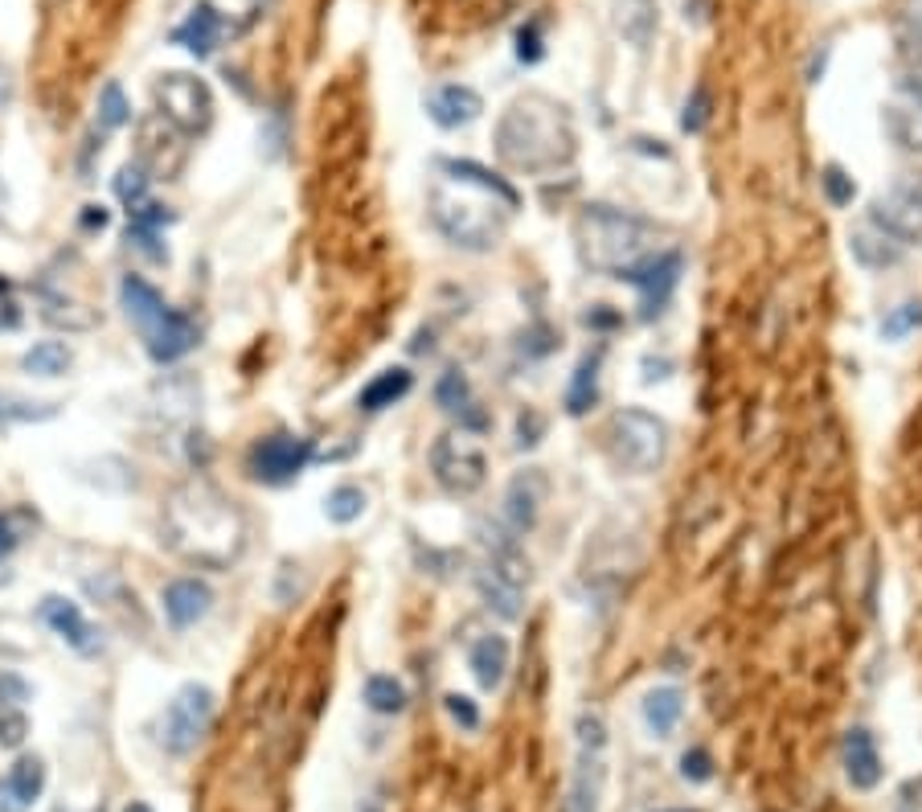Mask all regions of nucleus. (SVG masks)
Segmentation results:
<instances>
[{"mask_svg": "<svg viewBox=\"0 0 922 812\" xmlns=\"http://www.w3.org/2000/svg\"><path fill=\"white\" fill-rule=\"evenodd\" d=\"M4 210H9V189H4V181H0V218H4Z\"/></svg>", "mask_w": 922, "mask_h": 812, "instance_id": "obj_48", "label": "nucleus"}, {"mask_svg": "<svg viewBox=\"0 0 922 812\" xmlns=\"http://www.w3.org/2000/svg\"><path fill=\"white\" fill-rule=\"evenodd\" d=\"M681 714H685V697H681L676 685H660V690H652V694L644 697V723H648V730L660 735V739L676 730Z\"/></svg>", "mask_w": 922, "mask_h": 812, "instance_id": "obj_25", "label": "nucleus"}, {"mask_svg": "<svg viewBox=\"0 0 922 812\" xmlns=\"http://www.w3.org/2000/svg\"><path fill=\"white\" fill-rule=\"evenodd\" d=\"M845 776H849V784H853L857 792H873L877 784H882V755H877V743H873V735L865 727H853L849 735H845Z\"/></svg>", "mask_w": 922, "mask_h": 812, "instance_id": "obj_21", "label": "nucleus"}, {"mask_svg": "<svg viewBox=\"0 0 922 812\" xmlns=\"http://www.w3.org/2000/svg\"><path fill=\"white\" fill-rule=\"evenodd\" d=\"M611 25L627 46L644 50L656 34V0H611Z\"/></svg>", "mask_w": 922, "mask_h": 812, "instance_id": "obj_22", "label": "nucleus"}, {"mask_svg": "<svg viewBox=\"0 0 922 812\" xmlns=\"http://www.w3.org/2000/svg\"><path fill=\"white\" fill-rule=\"evenodd\" d=\"M160 604H165V616L172 628H193L197 620L209 616L214 592H209L205 578H172L165 587V595H160Z\"/></svg>", "mask_w": 922, "mask_h": 812, "instance_id": "obj_19", "label": "nucleus"}, {"mask_svg": "<svg viewBox=\"0 0 922 812\" xmlns=\"http://www.w3.org/2000/svg\"><path fill=\"white\" fill-rule=\"evenodd\" d=\"M882 123H886L889 140L906 148V153H922V83L919 79H902L894 83L882 107Z\"/></svg>", "mask_w": 922, "mask_h": 812, "instance_id": "obj_13", "label": "nucleus"}, {"mask_svg": "<svg viewBox=\"0 0 922 812\" xmlns=\"http://www.w3.org/2000/svg\"><path fill=\"white\" fill-rule=\"evenodd\" d=\"M427 116L435 119L443 132H455V128H468L484 116V99H480V91H471L464 83H443L431 91Z\"/></svg>", "mask_w": 922, "mask_h": 812, "instance_id": "obj_18", "label": "nucleus"}, {"mask_svg": "<svg viewBox=\"0 0 922 812\" xmlns=\"http://www.w3.org/2000/svg\"><path fill=\"white\" fill-rule=\"evenodd\" d=\"M37 611H41V620L50 624L53 636H62V641H67L74 653L95 657V653L103 648L99 632L91 628V620L83 616V608H79V604H70V599H62V595H46Z\"/></svg>", "mask_w": 922, "mask_h": 812, "instance_id": "obj_15", "label": "nucleus"}, {"mask_svg": "<svg viewBox=\"0 0 922 812\" xmlns=\"http://www.w3.org/2000/svg\"><path fill=\"white\" fill-rule=\"evenodd\" d=\"M492 144H496L504 169L529 172V177L571 169L578 156V132H574L566 103L541 95V91H525L504 107Z\"/></svg>", "mask_w": 922, "mask_h": 812, "instance_id": "obj_2", "label": "nucleus"}, {"mask_svg": "<svg viewBox=\"0 0 922 812\" xmlns=\"http://www.w3.org/2000/svg\"><path fill=\"white\" fill-rule=\"evenodd\" d=\"M415 390V373L403 370V366H394V370H382L369 386H361V394H357V406L361 410H386V406L403 403L406 394Z\"/></svg>", "mask_w": 922, "mask_h": 812, "instance_id": "obj_24", "label": "nucleus"}, {"mask_svg": "<svg viewBox=\"0 0 922 812\" xmlns=\"http://www.w3.org/2000/svg\"><path fill=\"white\" fill-rule=\"evenodd\" d=\"M443 181L431 189V218L464 251H488L504 238L508 218L520 210V193L504 177L476 160H435Z\"/></svg>", "mask_w": 922, "mask_h": 812, "instance_id": "obj_1", "label": "nucleus"}, {"mask_svg": "<svg viewBox=\"0 0 922 812\" xmlns=\"http://www.w3.org/2000/svg\"><path fill=\"white\" fill-rule=\"evenodd\" d=\"M849 251H853V259L861 263V267L882 271V267L902 263L906 247L894 235H886V230H882V226H877L873 218H865V222H857L853 230H849Z\"/></svg>", "mask_w": 922, "mask_h": 812, "instance_id": "obj_20", "label": "nucleus"}, {"mask_svg": "<svg viewBox=\"0 0 922 812\" xmlns=\"http://www.w3.org/2000/svg\"><path fill=\"white\" fill-rule=\"evenodd\" d=\"M681 267H685L681 251H656V254H648L644 263H636L623 279L644 291V308H648V317H652V312H660L664 300L672 296L676 279H681Z\"/></svg>", "mask_w": 922, "mask_h": 812, "instance_id": "obj_14", "label": "nucleus"}, {"mask_svg": "<svg viewBox=\"0 0 922 812\" xmlns=\"http://www.w3.org/2000/svg\"><path fill=\"white\" fill-rule=\"evenodd\" d=\"M148 181L152 177L140 160H132V165H123V169L116 172V193H119V202L128 205V214L148 202Z\"/></svg>", "mask_w": 922, "mask_h": 812, "instance_id": "obj_31", "label": "nucleus"}, {"mask_svg": "<svg viewBox=\"0 0 922 812\" xmlns=\"http://www.w3.org/2000/svg\"><path fill=\"white\" fill-rule=\"evenodd\" d=\"M168 529H172V541L197 562H226L242 541L238 513L205 485H193L172 501Z\"/></svg>", "mask_w": 922, "mask_h": 812, "instance_id": "obj_4", "label": "nucleus"}, {"mask_svg": "<svg viewBox=\"0 0 922 812\" xmlns=\"http://www.w3.org/2000/svg\"><path fill=\"white\" fill-rule=\"evenodd\" d=\"M99 128L103 132H116V128H123L128 119H132V103H128V95H123V86L119 83H107L99 91Z\"/></svg>", "mask_w": 922, "mask_h": 812, "instance_id": "obj_33", "label": "nucleus"}, {"mask_svg": "<svg viewBox=\"0 0 922 812\" xmlns=\"http://www.w3.org/2000/svg\"><path fill=\"white\" fill-rule=\"evenodd\" d=\"M870 218L877 222L886 235L898 238L902 247L922 242V172L902 177V181L889 189V193L873 198Z\"/></svg>", "mask_w": 922, "mask_h": 812, "instance_id": "obj_11", "label": "nucleus"}, {"mask_svg": "<svg viewBox=\"0 0 922 812\" xmlns=\"http://www.w3.org/2000/svg\"><path fill=\"white\" fill-rule=\"evenodd\" d=\"M361 513H366V492L357 489V485H340V489H333L324 497V517L333 525H352Z\"/></svg>", "mask_w": 922, "mask_h": 812, "instance_id": "obj_30", "label": "nucleus"}, {"mask_svg": "<svg viewBox=\"0 0 922 812\" xmlns=\"http://www.w3.org/2000/svg\"><path fill=\"white\" fill-rule=\"evenodd\" d=\"M34 697V685L25 681L21 673H13V669H0V706H25Z\"/></svg>", "mask_w": 922, "mask_h": 812, "instance_id": "obj_38", "label": "nucleus"}, {"mask_svg": "<svg viewBox=\"0 0 922 812\" xmlns=\"http://www.w3.org/2000/svg\"><path fill=\"white\" fill-rule=\"evenodd\" d=\"M546 497H550V476L541 473V468H525V473H517L513 480H508V492H504V513H508V522H513L517 534L534 529L537 513H541V505H546Z\"/></svg>", "mask_w": 922, "mask_h": 812, "instance_id": "obj_17", "label": "nucleus"}, {"mask_svg": "<svg viewBox=\"0 0 922 812\" xmlns=\"http://www.w3.org/2000/svg\"><path fill=\"white\" fill-rule=\"evenodd\" d=\"M70 361H74V354H70L67 341H37L34 349H25V357H21V370L34 373V378H58V373L70 370Z\"/></svg>", "mask_w": 922, "mask_h": 812, "instance_id": "obj_27", "label": "nucleus"}, {"mask_svg": "<svg viewBox=\"0 0 922 812\" xmlns=\"http://www.w3.org/2000/svg\"><path fill=\"white\" fill-rule=\"evenodd\" d=\"M664 812H685V809H664Z\"/></svg>", "mask_w": 922, "mask_h": 812, "instance_id": "obj_51", "label": "nucleus"}, {"mask_svg": "<svg viewBox=\"0 0 922 812\" xmlns=\"http://www.w3.org/2000/svg\"><path fill=\"white\" fill-rule=\"evenodd\" d=\"M431 468H435V480L452 492V497H471L476 489H484V480H488L484 447L471 440L468 431H447V435H439L435 447H431Z\"/></svg>", "mask_w": 922, "mask_h": 812, "instance_id": "obj_10", "label": "nucleus"}, {"mask_svg": "<svg viewBox=\"0 0 922 812\" xmlns=\"http://www.w3.org/2000/svg\"><path fill=\"white\" fill-rule=\"evenodd\" d=\"M312 456H316L312 440L279 431V435H267V440L254 443L247 468H251V476L254 480H263V485H287V480H296V476L308 468V459Z\"/></svg>", "mask_w": 922, "mask_h": 812, "instance_id": "obj_12", "label": "nucleus"}, {"mask_svg": "<svg viewBox=\"0 0 922 812\" xmlns=\"http://www.w3.org/2000/svg\"><path fill=\"white\" fill-rule=\"evenodd\" d=\"M574 251L583 259V267L623 279L636 263L656 254V230L627 210L590 202L574 218Z\"/></svg>", "mask_w": 922, "mask_h": 812, "instance_id": "obj_3", "label": "nucleus"}, {"mask_svg": "<svg viewBox=\"0 0 922 812\" xmlns=\"http://www.w3.org/2000/svg\"><path fill=\"white\" fill-rule=\"evenodd\" d=\"M517 58L520 62H537L541 58V29H537V21L517 34Z\"/></svg>", "mask_w": 922, "mask_h": 812, "instance_id": "obj_44", "label": "nucleus"}, {"mask_svg": "<svg viewBox=\"0 0 922 812\" xmlns=\"http://www.w3.org/2000/svg\"><path fill=\"white\" fill-rule=\"evenodd\" d=\"M9 792H13L17 804L41 800V792H46V763L37 760V755H21L13 763V772H9Z\"/></svg>", "mask_w": 922, "mask_h": 812, "instance_id": "obj_28", "label": "nucleus"}, {"mask_svg": "<svg viewBox=\"0 0 922 812\" xmlns=\"http://www.w3.org/2000/svg\"><path fill=\"white\" fill-rule=\"evenodd\" d=\"M34 525H37V517L29 509H4V513H0V562L9 559L21 541L29 538Z\"/></svg>", "mask_w": 922, "mask_h": 812, "instance_id": "obj_32", "label": "nucleus"}, {"mask_svg": "<svg viewBox=\"0 0 922 812\" xmlns=\"http://www.w3.org/2000/svg\"><path fill=\"white\" fill-rule=\"evenodd\" d=\"M58 406L53 403H17V406H4L0 398V419H21V423H37V419H53Z\"/></svg>", "mask_w": 922, "mask_h": 812, "instance_id": "obj_40", "label": "nucleus"}, {"mask_svg": "<svg viewBox=\"0 0 922 812\" xmlns=\"http://www.w3.org/2000/svg\"><path fill=\"white\" fill-rule=\"evenodd\" d=\"M607 452L623 473H656L669 456V427L644 406H623L607 419Z\"/></svg>", "mask_w": 922, "mask_h": 812, "instance_id": "obj_6", "label": "nucleus"}, {"mask_svg": "<svg viewBox=\"0 0 922 812\" xmlns=\"http://www.w3.org/2000/svg\"><path fill=\"white\" fill-rule=\"evenodd\" d=\"M681 776H685L688 784H709V779H714V760H709L705 747H688L685 755H681Z\"/></svg>", "mask_w": 922, "mask_h": 812, "instance_id": "obj_39", "label": "nucleus"}, {"mask_svg": "<svg viewBox=\"0 0 922 812\" xmlns=\"http://www.w3.org/2000/svg\"><path fill=\"white\" fill-rule=\"evenodd\" d=\"M902 25H906V37L922 50V0H910V4H906Z\"/></svg>", "mask_w": 922, "mask_h": 812, "instance_id": "obj_45", "label": "nucleus"}, {"mask_svg": "<svg viewBox=\"0 0 922 812\" xmlns=\"http://www.w3.org/2000/svg\"><path fill=\"white\" fill-rule=\"evenodd\" d=\"M123 812H152V804H144V800H132V804H128Z\"/></svg>", "mask_w": 922, "mask_h": 812, "instance_id": "obj_49", "label": "nucleus"}, {"mask_svg": "<svg viewBox=\"0 0 922 812\" xmlns=\"http://www.w3.org/2000/svg\"><path fill=\"white\" fill-rule=\"evenodd\" d=\"M128 242H135L140 251L148 254L152 263H165V259H168L165 247H156V242H160V235H156L152 226H140V222H132V226H128Z\"/></svg>", "mask_w": 922, "mask_h": 812, "instance_id": "obj_42", "label": "nucleus"}, {"mask_svg": "<svg viewBox=\"0 0 922 812\" xmlns=\"http://www.w3.org/2000/svg\"><path fill=\"white\" fill-rule=\"evenodd\" d=\"M226 29H230V21L221 17L209 0H197V4L189 9V17H184L177 29H172V46L189 50L193 58H209V53L221 46Z\"/></svg>", "mask_w": 922, "mask_h": 812, "instance_id": "obj_16", "label": "nucleus"}, {"mask_svg": "<svg viewBox=\"0 0 922 812\" xmlns=\"http://www.w3.org/2000/svg\"><path fill=\"white\" fill-rule=\"evenodd\" d=\"M214 710H218V694L209 685H197V681L181 685L160 714V747L168 755H189L205 739Z\"/></svg>", "mask_w": 922, "mask_h": 812, "instance_id": "obj_8", "label": "nucleus"}, {"mask_svg": "<svg viewBox=\"0 0 922 812\" xmlns=\"http://www.w3.org/2000/svg\"><path fill=\"white\" fill-rule=\"evenodd\" d=\"M919 324H922V300H906L902 308H894L886 321H882V337L902 341L906 333H914Z\"/></svg>", "mask_w": 922, "mask_h": 812, "instance_id": "obj_35", "label": "nucleus"}, {"mask_svg": "<svg viewBox=\"0 0 922 812\" xmlns=\"http://www.w3.org/2000/svg\"><path fill=\"white\" fill-rule=\"evenodd\" d=\"M599 366H603V354H599V349L578 361L574 382H571V390H566V410H571V415H587L590 406H595V398H599Z\"/></svg>", "mask_w": 922, "mask_h": 812, "instance_id": "obj_26", "label": "nucleus"}, {"mask_svg": "<svg viewBox=\"0 0 922 812\" xmlns=\"http://www.w3.org/2000/svg\"><path fill=\"white\" fill-rule=\"evenodd\" d=\"M9 103V74H4V67H0V107Z\"/></svg>", "mask_w": 922, "mask_h": 812, "instance_id": "obj_47", "label": "nucleus"}, {"mask_svg": "<svg viewBox=\"0 0 922 812\" xmlns=\"http://www.w3.org/2000/svg\"><path fill=\"white\" fill-rule=\"evenodd\" d=\"M435 398H439V406H443L447 415H459V410H468V406H471L468 378H464V373H459V370H447V373H443V378H439Z\"/></svg>", "mask_w": 922, "mask_h": 812, "instance_id": "obj_34", "label": "nucleus"}, {"mask_svg": "<svg viewBox=\"0 0 922 812\" xmlns=\"http://www.w3.org/2000/svg\"><path fill=\"white\" fill-rule=\"evenodd\" d=\"M160 116L177 128L181 135H202L214 123V91L205 86V79L184 74V70H168L152 86Z\"/></svg>", "mask_w": 922, "mask_h": 812, "instance_id": "obj_9", "label": "nucleus"}, {"mask_svg": "<svg viewBox=\"0 0 922 812\" xmlns=\"http://www.w3.org/2000/svg\"><path fill=\"white\" fill-rule=\"evenodd\" d=\"M578 751L571 776V812H599L607 788V723L599 714H578Z\"/></svg>", "mask_w": 922, "mask_h": 812, "instance_id": "obj_7", "label": "nucleus"}, {"mask_svg": "<svg viewBox=\"0 0 922 812\" xmlns=\"http://www.w3.org/2000/svg\"><path fill=\"white\" fill-rule=\"evenodd\" d=\"M107 222H111V214H107L103 205H86V214H83V226H86V230H103Z\"/></svg>", "mask_w": 922, "mask_h": 812, "instance_id": "obj_46", "label": "nucleus"}, {"mask_svg": "<svg viewBox=\"0 0 922 812\" xmlns=\"http://www.w3.org/2000/svg\"><path fill=\"white\" fill-rule=\"evenodd\" d=\"M25 735H29V718H25V710H17V706H0V747H21L25 743Z\"/></svg>", "mask_w": 922, "mask_h": 812, "instance_id": "obj_37", "label": "nucleus"}, {"mask_svg": "<svg viewBox=\"0 0 922 812\" xmlns=\"http://www.w3.org/2000/svg\"><path fill=\"white\" fill-rule=\"evenodd\" d=\"M361 812H382V804H378V800H366V804H361Z\"/></svg>", "mask_w": 922, "mask_h": 812, "instance_id": "obj_50", "label": "nucleus"}, {"mask_svg": "<svg viewBox=\"0 0 922 812\" xmlns=\"http://www.w3.org/2000/svg\"><path fill=\"white\" fill-rule=\"evenodd\" d=\"M471 673L480 681V690H501L504 673H508V641L504 636H480L471 644Z\"/></svg>", "mask_w": 922, "mask_h": 812, "instance_id": "obj_23", "label": "nucleus"}, {"mask_svg": "<svg viewBox=\"0 0 922 812\" xmlns=\"http://www.w3.org/2000/svg\"><path fill=\"white\" fill-rule=\"evenodd\" d=\"M821 189H824V198H828L833 205H853V198H857V181L845 169H840V165H824Z\"/></svg>", "mask_w": 922, "mask_h": 812, "instance_id": "obj_36", "label": "nucleus"}, {"mask_svg": "<svg viewBox=\"0 0 922 812\" xmlns=\"http://www.w3.org/2000/svg\"><path fill=\"white\" fill-rule=\"evenodd\" d=\"M119 304L128 312V321L135 324V333L144 341V349L156 366H168V361H181L184 354L197 349V324L189 321L184 312L165 304V296L152 288L148 279L140 275H128L119 284Z\"/></svg>", "mask_w": 922, "mask_h": 812, "instance_id": "obj_5", "label": "nucleus"}, {"mask_svg": "<svg viewBox=\"0 0 922 812\" xmlns=\"http://www.w3.org/2000/svg\"><path fill=\"white\" fill-rule=\"evenodd\" d=\"M366 706L373 714H398L406 706L403 681H394V677H386V673H373L366 681Z\"/></svg>", "mask_w": 922, "mask_h": 812, "instance_id": "obj_29", "label": "nucleus"}, {"mask_svg": "<svg viewBox=\"0 0 922 812\" xmlns=\"http://www.w3.org/2000/svg\"><path fill=\"white\" fill-rule=\"evenodd\" d=\"M705 107H709V95H705V86H697V91H693V103H688L685 116H681V128H685V132H702Z\"/></svg>", "mask_w": 922, "mask_h": 812, "instance_id": "obj_43", "label": "nucleus"}, {"mask_svg": "<svg viewBox=\"0 0 922 812\" xmlns=\"http://www.w3.org/2000/svg\"><path fill=\"white\" fill-rule=\"evenodd\" d=\"M443 706H447V714H452L455 723L464 730H480V706L471 702V697H464V694H447L443 697Z\"/></svg>", "mask_w": 922, "mask_h": 812, "instance_id": "obj_41", "label": "nucleus"}]
</instances>
